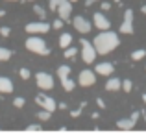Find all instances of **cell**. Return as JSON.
<instances>
[{"label": "cell", "mask_w": 146, "mask_h": 133, "mask_svg": "<svg viewBox=\"0 0 146 133\" xmlns=\"http://www.w3.org/2000/svg\"><path fill=\"white\" fill-rule=\"evenodd\" d=\"M93 44H94V48H96V54L106 56V54H109V52H113L115 48H118V44H120V39H118V35H117L115 32L102 30V32H100L98 35L94 37Z\"/></svg>", "instance_id": "obj_1"}, {"label": "cell", "mask_w": 146, "mask_h": 133, "mask_svg": "<svg viewBox=\"0 0 146 133\" xmlns=\"http://www.w3.org/2000/svg\"><path fill=\"white\" fill-rule=\"evenodd\" d=\"M24 44H26V50L33 52V54H37V56H48L50 54V48H48L46 41H43L41 37H37V35L28 37Z\"/></svg>", "instance_id": "obj_2"}, {"label": "cell", "mask_w": 146, "mask_h": 133, "mask_svg": "<svg viewBox=\"0 0 146 133\" xmlns=\"http://www.w3.org/2000/svg\"><path fill=\"white\" fill-rule=\"evenodd\" d=\"M80 44H82V61L87 63V65L94 63V59H96V48H94V44L91 41H85V39L80 41Z\"/></svg>", "instance_id": "obj_3"}, {"label": "cell", "mask_w": 146, "mask_h": 133, "mask_svg": "<svg viewBox=\"0 0 146 133\" xmlns=\"http://www.w3.org/2000/svg\"><path fill=\"white\" fill-rule=\"evenodd\" d=\"M50 28H52V26H50L46 21H41V22H28V24L24 26L26 33H30V35H41V33H48Z\"/></svg>", "instance_id": "obj_4"}, {"label": "cell", "mask_w": 146, "mask_h": 133, "mask_svg": "<svg viewBox=\"0 0 146 133\" xmlns=\"http://www.w3.org/2000/svg\"><path fill=\"white\" fill-rule=\"evenodd\" d=\"M35 104L39 105L41 109H46V111H50V113H54L57 109L56 100L50 98L48 94H44V93H41V94H37V96H35Z\"/></svg>", "instance_id": "obj_5"}, {"label": "cell", "mask_w": 146, "mask_h": 133, "mask_svg": "<svg viewBox=\"0 0 146 133\" xmlns=\"http://www.w3.org/2000/svg\"><path fill=\"white\" fill-rule=\"evenodd\" d=\"M35 83L41 91H50L54 87V78L48 72H37L35 74Z\"/></svg>", "instance_id": "obj_6"}, {"label": "cell", "mask_w": 146, "mask_h": 133, "mask_svg": "<svg viewBox=\"0 0 146 133\" xmlns=\"http://www.w3.org/2000/svg\"><path fill=\"white\" fill-rule=\"evenodd\" d=\"M78 83L82 87H91L96 83V72L89 70V68H83L82 72L78 74Z\"/></svg>", "instance_id": "obj_7"}, {"label": "cell", "mask_w": 146, "mask_h": 133, "mask_svg": "<svg viewBox=\"0 0 146 133\" xmlns=\"http://www.w3.org/2000/svg\"><path fill=\"white\" fill-rule=\"evenodd\" d=\"M118 30H120V33H126V35H131L133 33V9L124 11V21H122Z\"/></svg>", "instance_id": "obj_8"}, {"label": "cell", "mask_w": 146, "mask_h": 133, "mask_svg": "<svg viewBox=\"0 0 146 133\" xmlns=\"http://www.w3.org/2000/svg\"><path fill=\"white\" fill-rule=\"evenodd\" d=\"M139 116H141V111H133L129 118H120L117 122V128L118 130H133L135 124L139 122Z\"/></svg>", "instance_id": "obj_9"}, {"label": "cell", "mask_w": 146, "mask_h": 133, "mask_svg": "<svg viewBox=\"0 0 146 133\" xmlns=\"http://www.w3.org/2000/svg\"><path fill=\"white\" fill-rule=\"evenodd\" d=\"M72 26H74V30H78L80 33H89L91 30H93L91 22L87 21L85 17H82V15H78V17L72 19Z\"/></svg>", "instance_id": "obj_10"}, {"label": "cell", "mask_w": 146, "mask_h": 133, "mask_svg": "<svg viewBox=\"0 0 146 133\" xmlns=\"http://www.w3.org/2000/svg\"><path fill=\"white\" fill-rule=\"evenodd\" d=\"M57 17L59 19H63L65 22L67 21H70V13H72V2L70 0H63V2L59 4V7H57Z\"/></svg>", "instance_id": "obj_11"}, {"label": "cell", "mask_w": 146, "mask_h": 133, "mask_svg": "<svg viewBox=\"0 0 146 133\" xmlns=\"http://www.w3.org/2000/svg\"><path fill=\"white\" fill-rule=\"evenodd\" d=\"M93 24L96 26L98 30H109V28H111V22H109V19H107L104 13H100V11L93 15Z\"/></svg>", "instance_id": "obj_12"}, {"label": "cell", "mask_w": 146, "mask_h": 133, "mask_svg": "<svg viewBox=\"0 0 146 133\" xmlns=\"http://www.w3.org/2000/svg\"><path fill=\"white\" fill-rule=\"evenodd\" d=\"M113 70H115V67H113V63H98L96 67H94V72L100 76H111L113 74Z\"/></svg>", "instance_id": "obj_13"}, {"label": "cell", "mask_w": 146, "mask_h": 133, "mask_svg": "<svg viewBox=\"0 0 146 133\" xmlns=\"http://www.w3.org/2000/svg\"><path fill=\"white\" fill-rule=\"evenodd\" d=\"M13 89H15L13 81H11L9 78H6V76H0V93L9 94V93H13Z\"/></svg>", "instance_id": "obj_14"}, {"label": "cell", "mask_w": 146, "mask_h": 133, "mask_svg": "<svg viewBox=\"0 0 146 133\" xmlns=\"http://www.w3.org/2000/svg\"><path fill=\"white\" fill-rule=\"evenodd\" d=\"M106 91H109V93L122 91V79H118V78H109V79L106 81Z\"/></svg>", "instance_id": "obj_15"}, {"label": "cell", "mask_w": 146, "mask_h": 133, "mask_svg": "<svg viewBox=\"0 0 146 133\" xmlns=\"http://www.w3.org/2000/svg\"><path fill=\"white\" fill-rule=\"evenodd\" d=\"M59 81H61V85H63V89L67 91V93H72V91H74L76 83H74V81L70 79V76H67V78H61Z\"/></svg>", "instance_id": "obj_16"}, {"label": "cell", "mask_w": 146, "mask_h": 133, "mask_svg": "<svg viewBox=\"0 0 146 133\" xmlns=\"http://www.w3.org/2000/svg\"><path fill=\"white\" fill-rule=\"evenodd\" d=\"M72 44V35L70 33H61V37H59V46L63 48H67V46H70Z\"/></svg>", "instance_id": "obj_17"}, {"label": "cell", "mask_w": 146, "mask_h": 133, "mask_svg": "<svg viewBox=\"0 0 146 133\" xmlns=\"http://www.w3.org/2000/svg\"><path fill=\"white\" fill-rule=\"evenodd\" d=\"M11 56H13V52H11V50H7V48L0 46V61H9Z\"/></svg>", "instance_id": "obj_18"}, {"label": "cell", "mask_w": 146, "mask_h": 133, "mask_svg": "<svg viewBox=\"0 0 146 133\" xmlns=\"http://www.w3.org/2000/svg\"><path fill=\"white\" fill-rule=\"evenodd\" d=\"M76 56H78V48H74V46L65 48V59H74Z\"/></svg>", "instance_id": "obj_19"}, {"label": "cell", "mask_w": 146, "mask_h": 133, "mask_svg": "<svg viewBox=\"0 0 146 133\" xmlns=\"http://www.w3.org/2000/svg\"><path fill=\"white\" fill-rule=\"evenodd\" d=\"M57 76H59V79L70 76V67H68V65H61L59 68H57Z\"/></svg>", "instance_id": "obj_20"}, {"label": "cell", "mask_w": 146, "mask_h": 133, "mask_svg": "<svg viewBox=\"0 0 146 133\" xmlns=\"http://www.w3.org/2000/svg\"><path fill=\"white\" fill-rule=\"evenodd\" d=\"M144 58H146V50H144V48L135 50V52L131 54V59H133V61H141V59H144Z\"/></svg>", "instance_id": "obj_21"}, {"label": "cell", "mask_w": 146, "mask_h": 133, "mask_svg": "<svg viewBox=\"0 0 146 133\" xmlns=\"http://www.w3.org/2000/svg\"><path fill=\"white\" fill-rule=\"evenodd\" d=\"M85 105H87V102H80V107H78V109H72V111H70V116H72V118H78V116L82 115V111L85 109Z\"/></svg>", "instance_id": "obj_22"}, {"label": "cell", "mask_w": 146, "mask_h": 133, "mask_svg": "<svg viewBox=\"0 0 146 133\" xmlns=\"http://www.w3.org/2000/svg\"><path fill=\"white\" fill-rule=\"evenodd\" d=\"M33 13L37 15V17L41 19V21H44V19H46V11H44V7H41V6H33Z\"/></svg>", "instance_id": "obj_23"}, {"label": "cell", "mask_w": 146, "mask_h": 133, "mask_svg": "<svg viewBox=\"0 0 146 133\" xmlns=\"http://www.w3.org/2000/svg\"><path fill=\"white\" fill-rule=\"evenodd\" d=\"M50 116H52V113L46 111V109H41V111L37 113V118H39L41 122H46V120H50Z\"/></svg>", "instance_id": "obj_24"}, {"label": "cell", "mask_w": 146, "mask_h": 133, "mask_svg": "<svg viewBox=\"0 0 146 133\" xmlns=\"http://www.w3.org/2000/svg\"><path fill=\"white\" fill-rule=\"evenodd\" d=\"M122 91H126V93H131V91H133V83L129 81V79H122Z\"/></svg>", "instance_id": "obj_25"}, {"label": "cell", "mask_w": 146, "mask_h": 133, "mask_svg": "<svg viewBox=\"0 0 146 133\" xmlns=\"http://www.w3.org/2000/svg\"><path fill=\"white\" fill-rule=\"evenodd\" d=\"M24 104H26V100H24V98H22V96H17V98H15V100H13V105H15V107H17V109L24 107Z\"/></svg>", "instance_id": "obj_26"}, {"label": "cell", "mask_w": 146, "mask_h": 133, "mask_svg": "<svg viewBox=\"0 0 146 133\" xmlns=\"http://www.w3.org/2000/svg\"><path fill=\"white\" fill-rule=\"evenodd\" d=\"M63 24H65V21H63V19H59V17H57V19H54V22H52V28H56V30H61V28H63Z\"/></svg>", "instance_id": "obj_27"}, {"label": "cell", "mask_w": 146, "mask_h": 133, "mask_svg": "<svg viewBox=\"0 0 146 133\" xmlns=\"http://www.w3.org/2000/svg\"><path fill=\"white\" fill-rule=\"evenodd\" d=\"M61 2H63V0H48V7H50L52 11H56L57 7H59V4H61Z\"/></svg>", "instance_id": "obj_28"}, {"label": "cell", "mask_w": 146, "mask_h": 133, "mask_svg": "<svg viewBox=\"0 0 146 133\" xmlns=\"http://www.w3.org/2000/svg\"><path fill=\"white\" fill-rule=\"evenodd\" d=\"M19 76H21L22 79H28L30 76H32V72H30L28 68H21V70H19Z\"/></svg>", "instance_id": "obj_29"}, {"label": "cell", "mask_w": 146, "mask_h": 133, "mask_svg": "<svg viewBox=\"0 0 146 133\" xmlns=\"http://www.w3.org/2000/svg\"><path fill=\"white\" fill-rule=\"evenodd\" d=\"M100 9H102V11H109L111 9V4L106 2V0H102V2H100Z\"/></svg>", "instance_id": "obj_30"}, {"label": "cell", "mask_w": 146, "mask_h": 133, "mask_svg": "<svg viewBox=\"0 0 146 133\" xmlns=\"http://www.w3.org/2000/svg\"><path fill=\"white\" fill-rule=\"evenodd\" d=\"M9 33H11V30L7 28V26H2V28H0V35L2 37H9Z\"/></svg>", "instance_id": "obj_31"}, {"label": "cell", "mask_w": 146, "mask_h": 133, "mask_svg": "<svg viewBox=\"0 0 146 133\" xmlns=\"http://www.w3.org/2000/svg\"><path fill=\"white\" fill-rule=\"evenodd\" d=\"M26 130H28V131H39L41 124H30V126H26Z\"/></svg>", "instance_id": "obj_32"}, {"label": "cell", "mask_w": 146, "mask_h": 133, "mask_svg": "<svg viewBox=\"0 0 146 133\" xmlns=\"http://www.w3.org/2000/svg\"><path fill=\"white\" fill-rule=\"evenodd\" d=\"M96 105H98L100 109H106V102H104V100H102V98H100V96L96 98Z\"/></svg>", "instance_id": "obj_33"}, {"label": "cell", "mask_w": 146, "mask_h": 133, "mask_svg": "<svg viewBox=\"0 0 146 133\" xmlns=\"http://www.w3.org/2000/svg\"><path fill=\"white\" fill-rule=\"evenodd\" d=\"M94 2H102V0H85V7H89V6H93Z\"/></svg>", "instance_id": "obj_34"}, {"label": "cell", "mask_w": 146, "mask_h": 133, "mask_svg": "<svg viewBox=\"0 0 146 133\" xmlns=\"http://www.w3.org/2000/svg\"><path fill=\"white\" fill-rule=\"evenodd\" d=\"M57 107H59V109H67L68 105H67V102H59V104H57Z\"/></svg>", "instance_id": "obj_35"}, {"label": "cell", "mask_w": 146, "mask_h": 133, "mask_svg": "<svg viewBox=\"0 0 146 133\" xmlns=\"http://www.w3.org/2000/svg\"><path fill=\"white\" fill-rule=\"evenodd\" d=\"M6 2H26V0H6Z\"/></svg>", "instance_id": "obj_36"}, {"label": "cell", "mask_w": 146, "mask_h": 133, "mask_svg": "<svg viewBox=\"0 0 146 133\" xmlns=\"http://www.w3.org/2000/svg\"><path fill=\"white\" fill-rule=\"evenodd\" d=\"M141 11H143V15H146V6H143V7H141Z\"/></svg>", "instance_id": "obj_37"}, {"label": "cell", "mask_w": 146, "mask_h": 133, "mask_svg": "<svg viewBox=\"0 0 146 133\" xmlns=\"http://www.w3.org/2000/svg\"><path fill=\"white\" fill-rule=\"evenodd\" d=\"M4 15H6V11H4V9H0V19H2Z\"/></svg>", "instance_id": "obj_38"}, {"label": "cell", "mask_w": 146, "mask_h": 133, "mask_svg": "<svg viewBox=\"0 0 146 133\" xmlns=\"http://www.w3.org/2000/svg\"><path fill=\"white\" fill-rule=\"evenodd\" d=\"M143 102H144V104H146V93L143 94Z\"/></svg>", "instance_id": "obj_39"}, {"label": "cell", "mask_w": 146, "mask_h": 133, "mask_svg": "<svg viewBox=\"0 0 146 133\" xmlns=\"http://www.w3.org/2000/svg\"><path fill=\"white\" fill-rule=\"evenodd\" d=\"M70 2H72V4H74V2H78V0H70Z\"/></svg>", "instance_id": "obj_40"}, {"label": "cell", "mask_w": 146, "mask_h": 133, "mask_svg": "<svg viewBox=\"0 0 146 133\" xmlns=\"http://www.w3.org/2000/svg\"><path fill=\"white\" fill-rule=\"evenodd\" d=\"M115 2H117V4H120V0H115Z\"/></svg>", "instance_id": "obj_41"}, {"label": "cell", "mask_w": 146, "mask_h": 133, "mask_svg": "<svg viewBox=\"0 0 146 133\" xmlns=\"http://www.w3.org/2000/svg\"><path fill=\"white\" fill-rule=\"evenodd\" d=\"M26 2H33V0H26Z\"/></svg>", "instance_id": "obj_42"}]
</instances>
